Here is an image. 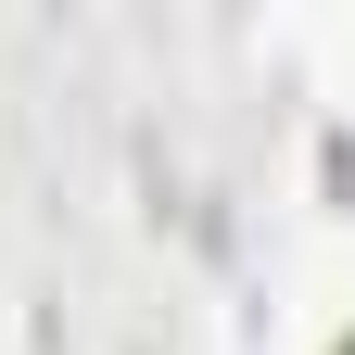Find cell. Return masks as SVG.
I'll return each instance as SVG.
<instances>
[{
  "label": "cell",
  "mask_w": 355,
  "mask_h": 355,
  "mask_svg": "<svg viewBox=\"0 0 355 355\" xmlns=\"http://www.w3.org/2000/svg\"><path fill=\"white\" fill-rule=\"evenodd\" d=\"M343 355H355V343H343Z\"/></svg>",
  "instance_id": "cell-1"
}]
</instances>
